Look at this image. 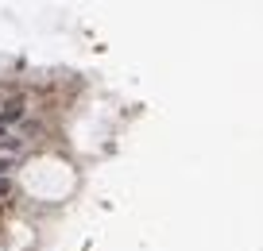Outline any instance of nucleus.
I'll use <instances>...</instances> for the list:
<instances>
[{
  "label": "nucleus",
  "mask_w": 263,
  "mask_h": 251,
  "mask_svg": "<svg viewBox=\"0 0 263 251\" xmlns=\"http://www.w3.org/2000/svg\"><path fill=\"white\" fill-rule=\"evenodd\" d=\"M20 116H24V97L4 101V108H0V128H4V124H16Z\"/></svg>",
  "instance_id": "f257e3e1"
},
{
  "label": "nucleus",
  "mask_w": 263,
  "mask_h": 251,
  "mask_svg": "<svg viewBox=\"0 0 263 251\" xmlns=\"http://www.w3.org/2000/svg\"><path fill=\"white\" fill-rule=\"evenodd\" d=\"M8 194H12V182H8V178H0V197H8Z\"/></svg>",
  "instance_id": "f03ea898"
},
{
  "label": "nucleus",
  "mask_w": 263,
  "mask_h": 251,
  "mask_svg": "<svg viewBox=\"0 0 263 251\" xmlns=\"http://www.w3.org/2000/svg\"><path fill=\"white\" fill-rule=\"evenodd\" d=\"M8 170H12V159H0V178H4Z\"/></svg>",
  "instance_id": "7ed1b4c3"
},
{
  "label": "nucleus",
  "mask_w": 263,
  "mask_h": 251,
  "mask_svg": "<svg viewBox=\"0 0 263 251\" xmlns=\"http://www.w3.org/2000/svg\"><path fill=\"white\" fill-rule=\"evenodd\" d=\"M0 139H4V128H0Z\"/></svg>",
  "instance_id": "20e7f679"
}]
</instances>
